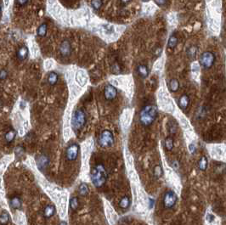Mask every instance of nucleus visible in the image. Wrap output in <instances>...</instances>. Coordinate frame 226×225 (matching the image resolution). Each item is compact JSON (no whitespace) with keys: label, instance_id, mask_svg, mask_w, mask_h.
<instances>
[{"label":"nucleus","instance_id":"1","mask_svg":"<svg viewBox=\"0 0 226 225\" xmlns=\"http://www.w3.org/2000/svg\"><path fill=\"white\" fill-rule=\"evenodd\" d=\"M107 172L103 164H97L91 172V181L96 188L102 187L107 181Z\"/></svg>","mask_w":226,"mask_h":225},{"label":"nucleus","instance_id":"2","mask_svg":"<svg viewBox=\"0 0 226 225\" xmlns=\"http://www.w3.org/2000/svg\"><path fill=\"white\" fill-rule=\"evenodd\" d=\"M157 116V109L155 105H149L141 110L139 114V122L145 127L151 126Z\"/></svg>","mask_w":226,"mask_h":225},{"label":"nucleus","instance_id":"3","mask_svg":"<svg viewBox=\"0 0 226 225\" xmlns=\"http://www.w3.org/2000/svg\"><path fill=\"white\" fill-rule=\"evenodd\" d=\"M87 122L86 114L83 110L78 109L75 110L71 117V128L75 132L80 131L84 128Z\"/></svg>","mask_w":226,"mask_h":225},{"label":"nucleus","instance_id":"4","mask_svg":"<svg viewBox=\"0 0 226 225\" xmlns=\"http://www.w3.org/2000/svg\"><path fill=\"white\" fill-rule=\"evenodd\" d=\"M115 143V138L113 133L111 130L105 129L100 134L99 137V144L104 148H110Z\"/></svg>","mask_w":226,"mask_h":225},{"label":"nucleus","instance_id":"5","mask_svg":"<svg viewBox=\"0 0 226 225\" xmlns=\"http://www.w3.org/2000/svg\"><path fill=\"white\" fill-rule=\"evenodd\" d=\"M215 62V55L210 51H206L200 57V63L206 69L211 68Z\"/></svg>","mask_w":226,"mask_h":225},{"label":"nucleus","instance_id":"6","mask_svg":"<svg viewBox=\"0 0 226 225\" xmlns=\"http://www.w3.org/2000/svg\"><path fill=\"white\" fill-rule=\"evenodd\" d=\"M178 196L175 192L173 190H168L163 195V206L165 208H172L176 204Z\"/></svg>","mask_w":226,"mask_h":225},{"label":"nucleus","instance_id":"7","mask_svg":"<svg viewBox=\"0 0 226 225\" xmlns=\"http://www.w3.org/2000/svg\"><path fill=\"white\" fill-rule=\"evenodd\" d=\"M79 150L80 147L78 144L73 143L71 144L67 148H66V151H65V157L69 162H73L77 159L79 154Z\"/></svg>","mask_w":226,"mask_h":225},{"label":"nucleus","instance_id":"8","mask_svg":"<svg viewBox=\"0 0 226 225\" xmlns=\"http://www.w3.org/2000/svg\"><path fill=\"white\" fill-rule=\"evenodd\" d=\"M104 95L105 98L109 101L115 100L117 95H118V90L112 85H107L105 86V89H104Z\"/></svg>","mask_w":226,"mask_h":225},{"label":"nucleus","instance_id":"9","mask_svg":"<svg viewBox=\"0 0 226 225\" xmlns=\"http://www.w3.org/2000/svg\"><path fill=\"white\" fill-rule=\"evenodd\" d=\"M60 54L63 57L69 56L71 53V45L68 40H64L60 45Z\"/></svg>","mask_w":226,"mask_h":225},{"label":"nucleus","instance_id":"10","mask_svg":"<svg viewBox=\"0 0 226 225\" xmlns=\"http://www.w3.org/2000/svg\"><path fill=\"white\" fill-rule=\"evenodd\" d=\"M50 164V159L49 157L45 156V155H41L39 157H37V166L38 169L44 172V170L48 167Z\"/></svg>","mask_w":226,"mask_h":225},{"label":"nucleus","instance_id":"11","mask_svg":"<svg viewBox=\"0 0 226 225\" xmlns=\"http://www.w3.org/2000/svg\"><path fill=\"white\" fill-rule=\"evenodd\" d=\"M17 59L20 60H25L28 56V49L26 46H22L16 52Z\"/></svg>","mask_w":226,"mask_h":225},{"label":"nucleus","instance_id":"12","mask_svg":"<svg viewBox=\"0 0 226 225\" xmlns=\"http://www.w3.org/2000/svg\"><path fill=\"white\" fill-rule=\"evenodd\" d=\"M190 105V98L187 94H184L179 100V105L182 110L187 109Z\"/></svg>","mask_w":226,"mask_h":225},{"label":"nucleus","instance_id":"13","mask_svg":"<svg viewBox=\"0 0 226 225\" xmlns=\"http://www.w3.org/2000/svg\"><path fill=\"white\" fill-rule=\"evenodd\" d=\"M55 213V207L53 205H48L44 210V216L45 218H50Z\"/></svg>","mask_w":226,"mask_h":225},{"label":"nucleus","instance_id":"14","mask_svg":"<svg viewBox=\"0 0 226 225\" xmlns=\"http://www.w3.org/2000/svg\"><path fill=\"white\" fill-rule=\"evenodd\" d=\"M58 79H59L58 74L55 72H50V74L48 75V82L51 86L55 85L57 83V82H58Z\"/></svg>","mask_w":226,"mask_h":225},{"label":"nucleus","instance_id":"15","mask_svg":"<svg viewBox=\"0 0 226 225\" xmlns=\"http://www.w3.org/2000/svg\"><path fill=\"white\" fill-rule=\"evenodd\" d=\"M16 136V132L15 130H9L5 134V136H4V138H5V141H6L7 144H11L15 138Z\"/></svg>","mask_w":226,"mask_h":225},{"label":"nucleus","instance_id":"16","mask_svg":"<svg viewBox=\"0 0 226 225\" xmlns=\"http://www.w3.org/2000/svg\"><path fill=\"white\" fill-rule=\"evenodd\" d=\"M138 73L142 78H146L149 74V71L146 65H139L138 66Z\"/></svg>","mask_w":226,"mask_h":225},{"label":"nucleus","instance_id":"17","mask_svg":"<svg viewBox=\"0 0 226 225\" xmlns=\"http://www.w3.org/2000/svg\"><path fill=\"white\" fill-rule=\"evenodd\" d=\"M22 204L21 198H19L17 196L13 197L12 199L10 200V206H12L14 209H20L21 206H22Z\"/></svg>","mask_w":226,"mask_h":225},{"label":"nucleus","instance_id":"18","mask_svg":"<svg viewBox=\"0 0 226 225\" xmlns=\"http://www.w3.org/2000/svg\"><path fill=\"white\" fill-rule=\"evenodd\" d=\"M89 186H88L86 184H81L78 187V192H79V195L81 196H86L89 194Z\"/></svg>","mask_w":226,"mask_h":225},{"label":"nucleus","instance_id":"19","mask_svg":"<svg viewBox=\"0 0 226 225\" xmlns=\"http://www.w3.org/2000/svg\"><path fill=\"white\" fill-rule=\"evenodd\" d=\"M47 29H48V26H47L46 23H43L39 26V27L37 28V33L38 37H41L43 38L44 37L47 33Z\"/></svg>","mask_w":226,"mask_h":225},{"label":"nucleus","instance_id":"20","mask_svg":"<svg viewBox=\"0 0 226 225\" xmlns=\"http://www.w3.org/2000/svg\"><path fill=\"white\" fill-rule=\"evenodd\" d=\"M168 87H169V89L172 92H177V91L179 90V88H180V82H179V81L177 79H172L169 82Z\"/></svg>","mask_w":226,"mask_h":225},{"label":"nucleus","instance_id":"21","mask_svg":"<svg viewBox=\"0 0 226 225\" xmlns=\"http://www.w3.org/2000/svg\"><path fill=\"white\" fill-rule=\"evenodd\" d=\"M9 221V215L7 211H3L1 213V216H0V222H1V225H6Z\"/></svg>","mask_w":226,"mask_h":225},{"label":"nucleus","instance_id":"22","mask_svg":"<svg viewBox=\"0 0 226 225\" xmlns=\"http://www.w3.org/2000/svg\"><path fill=\"white\" fill-rule=\"evenodd\" d=\"M208 159H207V157H202L201 159L199 160V162H198V167L199 169L201 170V171H205L207 167H208Z\"/></svg>","mask_w":226,"mask_h":225},{"label":"nucleus","instance_id":"23","mask_svg":"<svg viewBox=\"0 0 226 225\" xmlns=\"http://www.w3.org/2000/svg\"><path fill=\"white\" fill-rule=\"evenodd\" d=\"M178 44V38H177L175 35H172L170 36V38L168 39V43H167V46L171 49H174L176 47V45Z\"/></svg>","mask_w":226,"mask_h":225},{"label":"nucleus","instance_id":"24","mask_svg":"<svg viewBox=\"0 0 226 225\" xmlns=\"http://www.w3.org/2000/svg\"><path fill=\"white\" fill-rule=\"evenodd\" d=\"M130 205V200H129V198L127 196H124L123 198H122V200H120V202H119V206L120 207H122L123 209H126L127 208L128 206Z\"/></svg>","mask_w":226,"mask_h":225},{"label":"nucleus","instance_id":"25","mask_svg":"<svg viewBox=\"0 0 226 225\" xmlns=\"http://www.w3.org/2000/svg\"><path fill=\"white\" fill-rule=\"evenodd\" d=\"M70 206L72 211H76L79 207V200L78 197H72L70 200Z\"/></svg>","mask_w":226,"mask_h":225},{"label":"nucleus","instance_id":"26","mask_svg":"<svg viewBox=\"0 0 226 225\" xmlns=\"http://www.w3.org/2000/svg\"><path fill=\"white\" fill-rule=\"evenodd\" d=\"M165 147L168 151H171L174 149V139L171 137L167 138L165 139Z\"/></svg>","mask_w":226,"mask_h":225},{"label":"nucleus","instance_id":"27","mask_svg":"<svg viewBox=\"0 0 226 225\" xmlns=\"http://www.w3.org/2000/svg\"><path fill=\"white\" fill-rule=\"evenodd\" d=\"M154 176L156 178H160L162 176V169L160 165H156L154 167Z\"/></svg>","mask_w":226,"mask_h":225},{"label":"nucleus","instance_id":"28","mask_svg":"<svg viewBox=\"0 0 226 225\" xmlns=\"http://www.w3.org/2000/svg\"><path fill=\"white\" fill-rule=\"evenodd\" d=\"M102 0H92L91 1V6L93 7L94 10H99L102 6Z\"/></svg>","mask_w":226,"mask_h":225},{"label":"nucleus","instance_id":"29","mask_svg":"<svg viewBox=\"0 0 226 225\" xmlns=\"http://www.w3.org/2000/svg\"><path fill=\"white\" fill-rule=\"evenodd\" d=\"M196 52H197V49L195 47V46H192V47L189 48V49L187 50V54L190 58H195V55H196Z\"/></svg>","mask_w":226,"mask_h":225},{"label":"nucleus","instance_id":"30","mask_svg":"<svg viewBox=\"0 0 226 225\" xmlns=\"http://www.w3.org/2000/svg\"><path fill=\"white\" fill-rule=\"evenodd\" d=\"M112 72L115 73V74H119L120 72H121V68H120V66L118 64H114L112 67Z\"/></svg>","mask_w":226,"mask_h":225},{"label":"nucleus","instance_id":"31","mask_svg":"<svg viewBox=\"0 0 226 225\" xmlns=\"http://www.w3.org/2000/svg\"><path fill=\"white\" fill-rule=\"evenodd\" d=\"M7 71L6 70H4V69H2L1 70V74H0V78L2 81H4L7 77Z\"/></svg>","mask_w":226,"mask_h":225},{"label":"nucleus","instance_id":"32","mask_svg":"<svg viewBox=\"0 0 226 225\" xmlns=\"http://www.w3.org/2000/svg\"><path fill=\"white\" fill-rule=\"evenodd\" d=\"M156 5L158 6H163L167 3V0H154Z\"/></svg>","mask_w":226,"mask_h":225},{"label":"nucleus","instance_id":"33","mask_svg":"<svg viewBox=\"0 0 226 225\" xmlns=\"http://www.w3.org/2000/svg\"><path fill=\"white\" fill-rule=\"evenodd\" d=\"M16 3L17 4L19 5H21V6H24L25 4H26V3L28 2V0H16Z\"/></svg>","mask_w":226,"mask_h":225},{"label":"nucleus","instance_id":"34","mask_svg":"<svg viewBox=\"0 0 226 225\" xmlns=\"http://www.w3.org/2000/svg\"><path fill=\"white\" fill-rule=\"evenodd\" d=\"M176 129H177V127H176V124L175 123H171L170 124V132L172 134H174L175 132H176Z\"/></svg>","mask_w":226,"mask_h":225},{"label":"nucleus","instance_id":"35","mask_svg":"<svg viewBox=\"0 0 226 225\" xmlns=\"http://www.w3.org/2000/svg\"><path fill=\"white\" fill-rule=\"evenodd\" d=\"M189 149L191 152H194V150H195V146H194V144H190V145L189 146Z\"/></svg>","mask_w":226,"mask_h":225},{"label":"nucleus","instance_id":"36","mask_svg":"<svg viewBox=\"0 0 226 225\" xmlns=\"http://www.w3.org/2000/svg\"><path fill=\"white\" fill-rule=\"evenodd\" d=\"M132 0H121V2L123 3H124V4H126V3H128L129 2H131Z\"/></svg>","mask_w":226,"mask_h":225},{"label":"nucleus","instance_id":"37","mask_svg":"<svg viewBox=\"0 0 226 225\" xmlns=\"http://www.w3.org/2000/svg\"><path fill=\"white\" fill-rule=\"evenodd\" d=\"M59 225H67V223H66L64 222V221H63V222L60 223Z\"/></svg>","mask_w":226,"mask_h":225},{"label":"nucleus","instance_id":"38","mask_svg":"<svg viewBox=\"0 0 226 225\" xmlns=\"http://www.w3.org/2000/svg\"><path fill=\"white\" fill-rule=\"evenodd\" d=\"M143 1H145V2H146V1H148V0H143Z\"/></svg>","mask_w":226,"mask_h":225}]
</instances>
